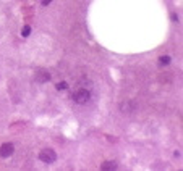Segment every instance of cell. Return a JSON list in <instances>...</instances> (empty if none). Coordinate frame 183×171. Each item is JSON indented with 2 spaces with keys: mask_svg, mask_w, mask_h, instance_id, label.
I'll return each instance as SVG.
<instances>
[{
  "mask_svg": "<svg viewBox=\"0 0 183 171\" xmlns=\"http://www.w3.org/2000/svg\"><path fill=\"white\" fill-rule=\"evenodd\" d=\"M73 98H75V102H78V103H86L89 100V92H87L86 89H79L75 92Z\"/></svg>",
  "mask_w": 183,
  "mask_h": 171,
  "instance_id": "cell-2",
  "label": "cell"
},
{
  "mask_svg": "<svg viewBox=\"0 0 183 171\" xmlns=\"http://www.w3.org/2000/svg\"><path fill=\"white\" fill-rule=\"evenodd\" d=\"M101 168L102 170H117V163L115 161H104Z\"/></svg>",
  "mask_w": 183,
  "mask_h": 171,
  "instance_id": "cell-5",
  "label": "cell"
},
{
  "mask_svg": "<svg viewBox=\"0 0 183 171\" xmlns=\"http://www.w3.org/2000/svg\"><path fill=\"white\" fill-rule=\"evenodd\" d=\"M39 158H41V161H44V163H54L57 160V153H55L52 149H44V150H41V153H39Z\"/></svg>",
  "mask_w": 183,
  "mask_h": 171,
  "instance_id": "cell-1",
  "label": "cell"
},
{
  "mask_svg": "<svg viewBox=\"0 0 183 171\" xmlns=\"http://www.w3.org/2000/svg\"><path fill=\"white\" fill-rule=\"evenodd\" d=\"M134 108H136V105H134V102H128V103H123V107H122V111H133Z\"/></svg>",
  "mask_w": 183,
  "mask_h": 171,
  "instance_id": "cell-6",
  "label": "cell"
},
{
  "mask_svg": "<svg viewBox=\"0 0 183 171\" xmlns=\"http://www.w3.org/2000/svg\"><path fill=\"white\" fill-rule=\"evenodd\" d=\"M49 79H50V74L47 73L46 70H39L37 73H36V81L41 82V84H42V82H47Z\"/></svg>",
  "mask_w": 183,
  "mask_h": 171,
  "instance_id": "cell-4",
  "label": "cell"
},
{
  "mask_svg": "<svg viewBox=\"0 0 183 171\" xmlns=\"http://www.w3.org/2000/svg\"><path fill=\"white\" fill-rule=\"evenodd\" d=\"M29 33H31V26H25L23 27V37H28V36H29Z\"/></svg>",
  "mask_w": 183,
  "mask_h": 171,
  "instance_id": "cell-7",
  "label": "cell"
},
{
  "mask_svg": "<svg viewBox=\"0 0 183 171\" xmlns=\"http://www.w3.org/2000/svg\"><path fill=\"white\" fill-rule=\"evenodd\" d=\"M50 2H52V0H42V5H49Z\"/></svg>",
  "mask_w": 183,
  "mask_h": 171,
  "instance_id": "cell-10",
  "label": "cell"
},
{
  "mask_svg": "<svg viewBox=\"0 0 183 171\" xmlns=\"http://www.w3.org/2000/svg\"><path fill=\"white\" fill-rule=\"evenodd\" d=\"M66 87H68V84H66V82H58L57 84V89L60 90V89H66Z\"/></svg>",
  "mask_w": 183,
  "mask_h": 171,
  "instance_id": "cell-9",
  "label": "cell"
},
{
  "mask_svg": "<svg viewBox=\"0 0 183 171\" xmlns=\"http://www.w3.org/2000/svg\"><path fill=\"white\" fill-rule=\"evenodd\" d=\"M15 147L11 142H5V144H2V147H0V157L2 158H8L11 153H13Z\"/></svg>",
  "mask_w": 183,
  "mask_h": 171,
  "instance_id": "cell-3",
  "label": "cell"
},
{
  "mask_svg": "<svg viewBox=\"0 0 183 171\" xmlns=\"http://www.w3.org/2000/svg\"><path fill=\"white\" fill-rule=\"evenodd\" d=\"M159 61H161L162 65H169V63H170V57H161V58H159Z\"/></svg>",
  "mask_w": 183,
  "mask_h": 171,
  "instance_id": "cell-8",
  "label": "cell"
}]
</instances>
